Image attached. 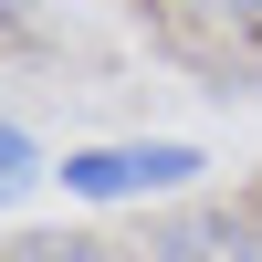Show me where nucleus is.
Instances as JSON below:
<instances>
[{"instance_id":"4","label":"nucleus","mask_w":262,"mask_h":262,"mask_svg":"<svg viewBox=\"0 0 262 262\" xmlns=\"http://www.w3.org/2000/svg\"><path fill=\"white\" fill-rule=\"evenodd\" d=\"M200 11H231V21H262V0H200Z\"/></svg>"},{"instance_id":"5","label":"nucleus","mask_w":262,"mask_h":262,"mask_svg":"<svg viewBox=\"0 0 262 262\" xmlns=\"http://www.w3.org/2000/svg\"><path fill=\"white\" fill-rule=\"evenodd\" d=\"M0 21H32V0H0Z\"/></svg>"},{"instance_id":"3","label":"nucleus","mask_w":262,"mask_h":262,"mask_svg":"<svg viewBox=\"0 0 262 262\" xmlns=\"http://www.w3.org/2000/svg\"><path fill=\"white\" fill-rule=\"evenodd\" d=\"M21 262H105V252H84V242H21Z\"/></svg>"},{"instance_id":"2","label":"nucleus","mask_w":262,"mask_h":262,"mask_svg":"<svg viewBox=\"0 0 262 262\" xmlns=\"http://www.w3.org/2000/svg\"><path fill=\"white\" fill-rule=\"evenodd\" d=\"M147 252L158 262H262V231L242 221V210H189V221H168Z\"/></svg>"},{"instance_id":"1","label":"nucleus","mask_w":262,"mask_h":262,"mask_svg":"<svg viewBox=\"0 0 262 262\" xmlns=\"http://www.w3.org/2000/svg\"><path fill=\"white\" fill-rule=\"evenodd\" d=\"M200 147H168V137H137V147H74L63 158V189L74 200H147V189H189Z\"/></svg>"}]
</instances>
